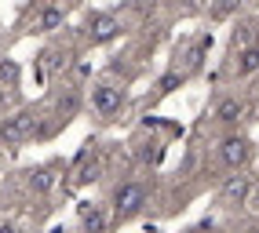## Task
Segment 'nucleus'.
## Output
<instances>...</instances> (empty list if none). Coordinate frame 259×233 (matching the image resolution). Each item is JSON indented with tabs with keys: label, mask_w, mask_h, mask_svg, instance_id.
I'll list each match as a JSON object with an SVG mask.
<instances>
[{
	"label": "nucleus",
	"mask_w": 259,
	"mask_h": 233,
	"mask_svg": "<svg viewBox=\"0 0 259 233\" xmlns=\"http://www.w3.org/2000/svg\"><path fill=\"white\" fill-rule=\"evenodd\" d=\"M143 204H146V186H143V182H124V186H117V193H113L117 219H132V215H139Z\"/></svg>",
	"instance_id": "obj_1"
},
{
	"label": "nucleus",
	"mask_w": 259,
	"mask_h": 233,
	"mask_svg": "<svg viewBox=\"0 0 259 233\" xmlns=\"http://www.w3.org/2000/svg\"><path fill=\"white\" fill-rule=\"evenodd\" d=\"M120 106H124V91H120L117 84L102 80V84L92 88V109L99 116H113V113H120Z\"/></svg>",
	"instance_id": "obj_2"
},
{
	"label": "nucleus",
	"mask_w": 259,
	"mask_h": 233,
	"mask_svg": "<svg viewBox=\"0 0 259 233\" xmlns=\"http://www.w3.org/2000/svg\"><path fill=\"white\" fill-rule=\"evenodd\" d=\"M33 124H37V116H33L29 109L4 116V124H0V142H4V146H11V142H22V139H29V135H33Z\"/></svg>",
	"instance_id": "obj_3"
},
{
	"label": "nucleus",
	"mask_w": 259,
	"mask_h": 233,
	"mask_svg": "<svg viewBox=\"0 0 259 233\" xmlns=\"http://www.w3.org/2000/svg\"><path fill=\"white\" fill-rule=\"evenodd\" d=\"M120 19L117 15H110V11H95L92 19H88V37H92V44H110L113 37H120Z\"/></svg>",
	"instance_id": "obj_4"
},
{
	"label": "nucleus",
	"mask_w": 259,
	"mask_h": 233,
	"mask_svg": "<svg viewBox=\"0 0 259 233\" xmlns=\"http://www.w3.org/2000/svg\"><path fill=\"white\" fill-rule=\"evenodd\" d=\"M219 157H223L227 168H245V164L252 160V142H248L245 135H230V139H223Z\"/></svg>",
	"instance_id": "obj_5"
},
{
	"label": "nucleus",
	"mask_w": 259,
	"mask_h": 233,
	"mask_svg": "<svg viewBox=\"0 0 259 233\" xmlns=\"http://www.w3.org/2000/svg\"><path fill=\"white\" fill-rule=\"evenodd\" d=\"M241 113H245V102H241L237 95L219 98V102H215V109H212V116H215L219 124H237V121H241Z\"/></svg>",
	"instance_id": "obj_6"
},
{
	"label": "nucleus",
	"mask_w": 259,
	"mask_h": 233,
	"mask_svg": "<svg viewBox=\"0 0 259 233\" xmlns=\"http://www.w3.org/2000/svg\"><path fill=\"white\" fill-rule=\"evenodd\" d=\"M255 37H259L255 22L237 26V29H234V37H230V51H234V55H241V51H248V47H255Z\"/></svg>",
	"instance_id": "obj_7"
},
{
	"label": "nucleus",
	"mask_w": 259,
	"mask_h": 233,
	"mask_svg": "<svg viewBox=\"0 0 259 233\" xmlns=\"http://www.w3.org/2000/svg\"><path fill=\"white\" fill-rule=\"evenodd\" d=\"M248 193H252V182L248 179H230L227 190H223V201H227V204H245Z\"/></svg>",
	"instance_id": "obj_8"
},
{
	"label": "nucleus",
	"mask_w": 259,
	"mask_h": 233,
	"mask_svg": "<svg viewBox=\"0 0 259 233\" xmlns=\"http://www.w3.org/2000/svg\"><path fill=\"white\" fill-rule=\"evenodd\" d=\"M62 19H66V8H40V19H37V29L40 33H48V29H59L62 26Z\"/></svg>",
	"instance_id": "obj_9"
},
{
	"label": "nucleus",
	"mask_w": 259,
	"mask_h": 233,
	"mask_svg": "<svg viewBox=\"0 0 259 233\" xmlns=\"http://www.w3.org/2000/svg\"><path fill=\"white\" fill-rule=\"evenodd\" d=\"M255 70H259V44L237 55V77H248V73H255Z\"/></svg>",
	"instance_id": "obj_10"
},
{
	"label": "nucleus",
	"mask_w": 259,
	"mask_h": 233,
	"mask_svg": "<svg viewBox=\"0 0 259 233\" xmlns=\"http://www.w3.org/2000/svg\"><path fill=\"white\" fill-rule=\"evenodd\" d=\"M80 219H84V233H106V215H102L99 208H84L80 211Z\"/></svg>",
	"instance_id": "obj_11"
},
{
	"label": "nucleus",
	"mask_w": 259,
	"mask_h": 233,
	"mask_svg": "<svg viewBox=\"0 0 259 233\" xmlns=\"http://www.w3.org/2000/svg\"><path fill=\"white\" fill-rule=\"evenodd\" d=\"M55 168H37V171H33V190H37V193H48L51 186H55Z\"/></svg>",
	"instance_id": "obj_12"
},
{
	"label": "nucleus",
	"mask_w": 259,
	"mask_h": 233,
	"mask_svg": "<svg viewBox=\"0 0 259 233\" xmlns=\"http://www.w3.org/2000/svg\"><path fill=\"white\" fill-rule=\"evenodd\" d=\"M0 80H4V84H15V80H19V70H15V62H0Z\"/></svg>",
	"instance_id": "obj_13"
},
{
	"label": "nucleus",
	"mask_w": 259,
	"mask_h": 233,
	"mask_svg": "<svg viewBox=\"0 0 259 233\" xmlns=\"http://www.w3.org/2000/svg\"><path fill=\"white\" fill-rule=\"evenodd\" d=\"M0 233H22V229L15 226V222H4V226H0Z\"/></svg>",
	"instance_id": "obj_14"
},
{
	"label": "nucleus",
	"mask_w": 259,
	"mask_h": 233,
	"mask_svg": "<svg viewBox=\"0 0 259 233\" xmlns=\"http://www.w3.org/2000/svg\"><path fill=\"white\" fill-rule=\"evenodd\" d=\"M212 233H223V229H212Z\"/></svg>",
	"instance_id": "obj_15"
},
{
	"label": "nucleus",
	"mask_w": 259,
	"mask_h": 233,
	"mask_svg": "<svg viewBox=\"0 0 259 233\" xmlns=\"http://www.w3.org/2000/svg\"><path fill=\"white\" fill-rule=\"evenodd\" d=\"M248 233H259V229H248Z\"/></svg>",
	"instance_id": "obj_16"
}]
</instances>
